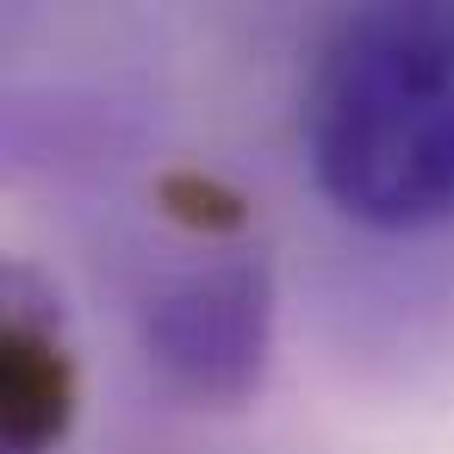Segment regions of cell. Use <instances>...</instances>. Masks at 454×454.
I'll use <instances>...</instances> for the list:
<instances>
[{
  "label": "cell",
  "mask_w": 454,
  "mask_h": 454,
  "mask_svg": "<svg viewBox=\"0 0 454 454\" xmlns=\"http://www.w3.org/2000/svg\"><path fill=\"white\" fill-rule=\"evenodd\" d=\"M299 137L342 218L454 224V0H386L336 20L299 100Z\"/></svg>",
  "instance_id": "cell-1"
},
{
  "label": "cell",
  "mask_w": 454,
  "mask_h": 454,
  "mask_svg": "<svg viewBox=\"0 0 454 454\" xmlns=\"http://www.w3.org/2000/svg\"><path fill=\"white\" fill-rule=\"evenodd\" d=\"M144 355L156 380L206 411L255 398L274 355V274L262 255H212L144 299Z\"/></svg>",
  "instance_id": "cell-2"
},
{
  "label": "cell",
  "mask_w": 454,
  "mask_h": 454,
  "mask_svg": "<svg viewBox=\"0 0 454 454\" xmlns=\"http://www.w3.org/2000/svg\"><path fill=\"white\" fill-rule=\"evenodd\" d=\"M82 411V361L57 293L13 268L0 293V448L7 454H57Z\"/></svg>",
  "instance_id": "cell-3"
},
{
  "label": "cell",
  "mask_w": 454,
  "mask_h": 454,
  "mask_svg": "<svg viewBox=\"0 0 454 454\" xmlns=\"http://www.w3.org/2000/svg\"><path fill=\"white\" fill-rule=\"evenodd\" d=\"M162 200H168L175 218L200 224V231H231V224H243V200H237L231 187L206 181V175H175V181L162 187Z\"/></svg>",
  "instance_id": "cell-4"
}]
</instances>
